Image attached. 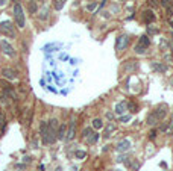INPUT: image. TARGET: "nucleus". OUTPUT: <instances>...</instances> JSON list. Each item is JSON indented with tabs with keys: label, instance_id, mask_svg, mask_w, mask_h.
Listing matches in <instances>:
<instances>
[{
	"label": "nucleus",
	"instance_id": "17",
	"mask_svg": "<svg viewBox=\"0 0 173 171\" xmlns=\"http://www.w3.org/2000/svg\"><path fill=\"white\" fill-rule=\"evenodd\" d=\"M102 126H103L102 120H99V118H96V120L93 121V127H94V129H102Z\"/></svg>",
	"mask_w": 173,
	"mask_h": 171
},
{
	"label": "nucleus",
	"instance_id": "20",
	"mask_svg": "<svg viewBox=\"0 0 173 171\" xmlns=\"http://www.w3.org/2000/svg\"><path fill=\"white\" fill-rule=\"evenodd\" d=\"M74 154H76V158H78V159H84V158L87 156V153H85V151H81V150H78Z\"/></svg>",
	"mask_w": 173,
	"mask_h": 171
},
{
	"label": "nucleus",
	"instance_id": "30",
	"mask_svg": "<svg viewBox=\"0 0 173 171\" xmlns=\"http://www.w3.org/2000/svg\"><path fill=\"white\" fill-rule=\"evenodd\" d=\"M56 2H58V0H56Z\"/></svg>",
	"mask_w": 173,
	"mask_h": 171
},
{
	"label": "nucleus",
	"instance_id": "10",
	"mask_svg": "<svg viewBox=\"0 0 173 171\" xmlns=\"http://www.w3.org/2000/svg\"><path fill=\"white\" fill-rule=\"evenodd\" d=\"M126 108H128V105L125 103V101H120V103H117L115 105V114H119V115H122L126 112Z\"/></svg>",
	"mask_w": 173,
	"mask_h": 171
},
{
	"label": "nucleus",
	"instance_id": "2",
	"mask_svg": "<svg viewBox=\"0 0 173 171\" xmlns=\"http://www.w3.org/2000/svg\"><path fill=\"white\" fill-rule=\"evenodd\" d=\"M14 17H15L17 26H18L20 29H23L24 24H26V20H24V11H23V6H21L20 3H15V5H14Z\"/></svg>",
	"mask_w": 173,
	"mask_h": 171
},
{
	"label": "nucleus",
	"instance_id": "13",
	"mask_svg": "<svg viewBox=\"0 0 173 171\" xmlns=\"http://www.w3.org/2000/svg\"><path fill=\"white\" fill-rule=\"evenodd\" d=\"M115 130V126L112 124V123H109L108 126H106V129H105V133H103V136L105 138H108V136H111V133Z\"/></svg>",
	"mask_w": 173,
	"mask_h": 171
},
{
	"label": "nucleus",
	"instance_id": "5",
	"mask_svg": "<svg viewBox=\"0 0 173 171\" xmlns=\"http://www.w3.org/2000/svg\"><path fill=\"white\" fill-rule=\"evenodd\" d=\"M0 32H2V33H5V35H8V37H14L12 24H11L9 21H5V23H2V24H0Z\"/></svg>",
	"mask_w": 173,
	"mask_h": 171
},
{
	"label": "nucleus",
	"instance_id": "29",
	"mask_svg": "<svg viewBox=\"0 0 173 171\" xmlns=\"http://www.w3.org/2000/svg\"><path fill=\"white\" fill-rule=\"evenodd\" d=\"M170 24H172V27H173V20H172V23H170Z\"/></svg>",
	"mask_w": 173,
	"mask_h": 171
},
{
	"label": "nucleus",
	"instance_id": "14",
	"mask_svg": "<svg viewBox=\"0 0 173 171\" xmlns=\"http://www.w3.org/2000/svg\"><path fill=\"white\" fill-rule=\"evenodd\" d=\"M65 132H67L65 124H61L59 129H58V139H64V138H65Z\"/></svg>",
	"mask_w": 173,
	"mask_h": 171
},
{
	"label": "nucleus",
	"instance_id": "4",
	"mask_svg": "<svg viewBox=\"0 0 173 171\" xmlns=\"http://www.w3.org/2000/svg\"><path fill=\"white\" fill-rule=\"evenodd\" d=\"M2 74H3V77L8 79V81H17V79H18V73H17V70L9 68V67H5V68L2 70Z\"/></svg>",
	"mask_w": 173,
	"mask_h": 171
},
{
	"label": "nucleus",
	"instance_id": "6",
	"mask_svg": "<svg viewBox=\"0 0 173 171\" xmlns=\"http://www.w3.org/2000/svg\"><path fill=\"white\" fill-rule=\"evenodd\" d=\"M161 5H163L165 14H167L169 17H172V15H173V3H172V0H161Z\"/></svg>",
	"mask_w": 173,
	"mask_h": 171
},
{
	"label": "nucleus",
	"instance_id": "11",
	"mask_svg": "<svg viewBox=\"0 0 173 171\" xmlns=\"http://www.w3.org/2000/svg\"><path fill=\"white\" fill-rule=\"evenodd\" d=\"M131 147V141H128V139H123L122 142H119V145H117V150L119 151H126L128 149Z\"/></svg>",
	"mask_w": 173,
	"mask_h": 171
},
{
	"label": "nucleus",
	"instance_id": "23",
	"mask_svg": "<svg viewBox=\"0 0 173 171\" xmlns=\"http://www.w3.org/2000/svg\"><path fill=\"white\" fill-rule=\"evenodd\" d=\"M147 2H149L150 6H156V5H158V0H147Z\"/></svg>",
	"mask_w": 173,
	"mask_h": 171
},
{
	"label": "nucleus",
	"instance_id": "21",
	"mask_svg": "<svg viewBox=\"0 0 173 171\" xmlns=\"http://www.w3.org/2000/svg\"><path fill=\"white\" fill-rule=\"evenodd\" d=\"M135 51H137V53H144L146 49H144L143 46H140V44H137V46H135Z\"/></svg>",
	"mask_w": 173,
	"mask_h": 171
},
{
	"label": "nucleus",
	"instance_id": "1",
	"mask_svg": "<svg viewBox=\"0 0 173 171\" xmlns=\"http://www.w3.org/2000/svg\"><path fill=\"white\" fill-rule=\"evenodd\" d=\"M167 111H169V108L165 106V105H160L155 111L149 115V118H147V123L152 126V124H155L156 121H160V120H163L164 117L167 115Z\"/></svg>",
	"mask_w": 173,
	"mask_h": 171
},
{
	"label": "nucleus",
	"instance_id": "9",
	"mask_svg": "<svg viewBox=\"0 0 173 171\" xmlns=\"http://www.w3.org/2000/svg\"><path fill=\"white\" fill-rule=\"evenodd\" d=\"M76 135V123L71 121L70 126H69V132H67V139H73Z\"/></svg>",
	"mask_w": 173,
	"mask_h": 171
},
{
	"label": "nucleus",
	"instance_id": "25",
	"mask_svg": "<svg viewBox=\"0 0 173 171\" xmlns=\"http://www.w3.org/2000/svg\"><path fill=\"white\" fill-rule=\"evenodd\" d=\"M15 167H17V168H20V170H24V168H26V165H20V164H18V165H15Z\"/></svg>",
	"mask_w": 173,
	"mask_h": 171
},
{
	"label": "nucleus",
	"instance_id": "7",
	"mask_svg": "<svg viewBox=\"0 0 173 171\" xmlns=\"http://www.w3.org/2000/svg\"><path fill=\"white\" fill-rule=\"evenodd\" d=\"M128 41H129L128 37H125V35L119 37V38H117V44H115V46H117V50H123V49L128 46Z\"/></svg>",
	"mask_w": 173,
	"mask_h": 171
},
{
	"label": "nucleus",
	"instance_id": "27",
	"mask_svg": "<svg viewBox=\"0 0 173 171\" xmlns=\"http://www.w3.org/2000/svg\"><path fill=\"white\" fill-rule=\"evenodd\" d=\"M120 120H122V121H128V120H129V117H122Z\"/></svg>",
	"mask_w": 173,
	"mask_h": 171
},
{
	"label": "nucleus",
	"instance_id": "19",
	"mask_svg": "<svg viewBox=\"0 0 173 171\" xmlns=\"http://www.w3.org/2000/svg\"><path fill=\"white\" fill-rule=\"evenodd\" d=\"M93 133V129H90V127H87V129H84V132H82V135H84V138H88L90 135Z\"/></svg>",
	"mask_w": 173,
	"mask_h": 171
},
{
	"label": "nucleus",
	"instance_id": "18",
	"mask_svg": "<svg viewBox=\"0 0 173 171\" xmlns=\"http://www.w3.org/2000/svg\"><path fill=\"white\" fill-rule=\"evenodd\" d=\"M152 68L156 71H165V67H164V65H160V64H152Z\"/></svg>",
	"mask_w": 173,
	"mask_h": 171
},
{
	"label": "nucleus",
	"instance_id": "24",
	"mask_svg": "<svg viewBox=\"0 0 173 171\" xmlns=\"http://www.w3.org/2000/svg\"><path fill=\"white\" fill-rule=\"evenodd\" d=\"M8 3V0H0V6H5Z\"/></svg>",
	"mask_w": 173,
	"mask_h": 171
},
{
	"label": "nucleus",
	"instance_id": "15",
	"mask_svg": "<svg viewBox=\"0 0 173 171\" xmlns=\"http://www.w3.org/2000/svg\"><path fill=\"white\" fill-rule=\"evenodd\" d=\"M138 44H140V46H143L144 49H147V47H149V38H147V37H141V38H140V41H138Z\"/></svg>",
	"mask_w": 173,
	"mask_h": 171
},
{
	"label": "nucleus",
	"instance_id": "12",
	"mask_svg": "<svg viewBox=\"0 0 173 171\" xmlns=\"http://www.w3.org/2000/svg\"><path fill=\"white\" fill-rule=\"evenodd\" d=\"M28 9H29V14H35V12L38 11V5H37L35 0H29V3H28Z\"/></svg>",
	"mask_w": 173,
	"mask_h": 171
},
{
	"label": "nucleus",
	"instance_id": "16",
	"mask_svg": "<svg viewBox=\"0 0 173 171\" xmlns=\"http://www.w3.org/2000/svg\"><path fill=\"white\" fill-rule=\"evenodd\" d=\"M97 139H99V135H97V133H94V132H93V133L90 135V136H88V138H87V141L90 142V144H94V142L97 141Z\"/></svg>",
	"mask_w": 173,
	"mask_h": 171
},
{
	"label": "nucleus",
	"instance_id": "28",
	"mask_svg": "<svg viewBox=\"0 0 173 171\" xmlns=\"http://www.w3.org/2000/svg\"><path fill=\"white\" fill-rule=\"evenodd\" d=\"M170 46H172V51H173V40H172V42H170Z\"/></svg>",
	"mask_w": 173,
	"mask_h": 171
},
{
	"label": "nucleus",
	"instance_id": "26",
	"mask_svg": "<svg viewBox=\"0 0 173 171\" xmlns=\"http://www.w3.org/2000/svg\"><path fill=\"white\" fill-rule=\"evenodd\" d=\"M31 161H32V158H31V156H29V158H28V156L24 158V162H26V164H28V162H31Z\"/></svg>",
	"mask_w": 173,
	"mask_h": 171
},
{
	"label": "nucleus",
	"instance_id": "22",
	"mask_svg": "<svg viewBox=\"0 0 173 171\" xmlns=\"http://www.w3.org/2000/svg\"><path fill=\"white\" fill-rule=\"evenodd\" d=\"M62 5H64V0H58V2H56V5H55V8H56V9H61Z\"/></svg>",
	"mask_w": 173,
	"mask_h": 171
},
{
	"label": "nucleus",
	"instance_id": "8",
	"mask_svg": "<svg viewBox=\"0 0 173 171\" xmlns=\"http://www.w3.org/2000/svg\"><path fill=\"white\" fill-rule=\"evenodd\" d=\"M143 21L147 23V24L155 21V14H153L152 11H144V12H143Z\"/></svg>",
	"mask_w": 173,
	"mask_h": 171
},
{
	"label": "nucleus",
	"instance_id": "3",
	"mask_svg": "<svg viewBox=\"0 0 173 171\" xmlns=\"http://www.w3.org/2000/svg\"><path fill=\"white\" fill-rule=\"evenodd\" d=\"M0 47H2V51H3L6 56H9V58H15V56H17V51H15V49L11 46L8 41L3 40L2 42H0Z\"/></svg>",
	"mask_w": 173,
	"mask_h": 171
}]
</instances>
